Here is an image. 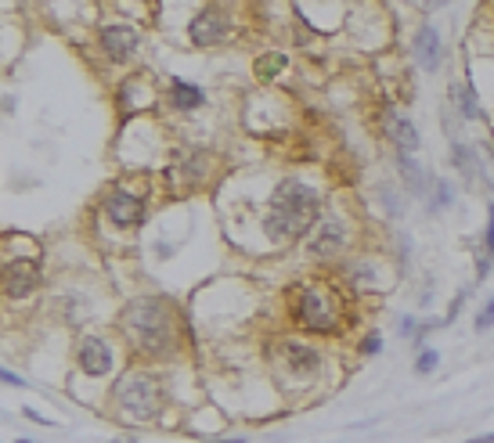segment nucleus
Returning a JSON list of instances; mask_svg holds the SVG:
<instances>
[{
  "instance_id": "22",
  "label": "nucleus",
  "mask_w": 494,
  "mask_h": 443,
  "mask_svg": "<svg viewBox=\"0 0 494 443\" xmlns=\"http://www.w3.org/2000/svg\"><path fill=\"white\" fill-rule=\"evenodd\" d=\"M379 343H382V339H379V331H372V336H364V343H361V353H364V357L379 353Z\"/></svg>"
},
{
  "instance_id": "18",
  "label": "nucleus",
  "mask_w": 494,
  "mask_h": 443,
  "mask_svg": "<svg viewBox=\"0 0 494 443\" xmlns=\"http://www.w3.org/2000/svg\"><path fill=\"white\" fill-rule=\"evenodd\" d=\"M451 94H455V101H458V108H462L466 119H480V105H476L473 87H451Z\"/></svg>"
},
{
  "instance_id": "14",
  "label": "nucleus",
  "mask_w": 494,
  "mask_h": 443,
  "mask_svg": "<svg viewBox=\"0 0 494 443\" xmlns=\"http://www.w3.org/2000/svg\"><path fill=\"white\" fill-rule=\"evenodd\" d=\"M174 105L177 108H202L206 105V94L195 87V83H184V80H174Z\"/></svg>"
},
{
  "instance_id": "4",
  "label": "nucleus",
  "mask_w": 494,
  "mask_h": 443,
  "mask_svg": "<svg viewBox=\"0 0 494 443\" xmlns=\"http://www.w3.org/2000/svg\"><path fill=\"white\" fill-rule=\"evenodd\" d=\"M296 321L307 331H336V306L321 289H303L296 299Z\"/></svg>"
},
{
  "instance_id": "26",
  "label": "nucleus",
  "mask_w": 494,
  "mask_h": 443,
  "mask_svg": "<svg viewBox=\"0 0 494 443\" xmlns=\"http://www.w3.org/2000/svg\"><path fill=\"white\" fill-rule=\"evenodd\" d=\"M213 443H242V439H213Z\"/></svg>"
},
{
  "instance_id": "5",
  "label": "nucleus",
  "mask_w": 494,
  "mask_h": 443,
  "mask_svg": "<svg viewBox=\"0 0 494 443\" xmlns=\"http://www.w3.org/2000/svg\"><path fill=\"white\" fill-rule=\"evenodd\" d=\"M36 282H40V267H36V260L15 256V260L4 263V292H8L11 299H26V296L36 289Z\"/></svg>"
},
{
  "instance_id": "25",
  "label": "nucleus",
  "mask_w": 494,
  "mask_h": 443,
  "mask_svg": "<svg viewBox=\"0 0 494 443\" xmlns=\"http://www.w3.org/2000/svg\"><path fill=\"white\" fill-rule=\"evenodd\" d=\"M473 443H494V432H483V436H476Z\"/></svg>"
},
{
  "instance_id": "12",
  "label": "nucleus",
  "mask_w": 494,
  "mask_h": 443,
  "mask_svg": "<svg viewBox=\"0 0 494 443\" xmlns=\"http://www.w3.org/2000/svg\"><path fill=\"white\" fill-rule=\"evenodd\" d=\"M382 130H387V137L408 155L419 148V130L411 127V119H404L397 108H382Z\"/></svg>"
},
{
  "instance_id": "8",
  "label": "nucleus",
  "mask_w": 494,
  "mask_h": 443,
  "mask_svg": "<svg viewBox=\"0 0 494 443\" xmlns=\"http://www.w3.org/2000/svg\"><path fill=\"white\" fill-rule=\"evenodd\" d=\"M98 40H101V50H105L112 62H130L134 50H137V29H134V26H123V22L105 26Z\"/></svg>"
},
{
  "instance_id": "10",
  "label": "nucleus",
  "mask_w": 494,
  "mask_h": 443,
  "mask_svg": "<svg viewBox=\"0 0 494 443\" xmlns=\"http://www.w3.org/2000/svg\"><path fill=\"white\" fill-rule=\"evenodd\" d=\"M112 350H108V343L105 339H98V336H87L83 343H80V368L90 375V378H101V375H108L112 371Z\"/></svg>"
},
{
  "instance_id": "1",
  "label": "nucleus",
  "mask_w": 494,
  "mask_h": 443,
  "mask_svg": "<svg viewBox=\"0 0 494 443\" xmlns=\"http://www.w3.org/2000/svg\"><path fill=\"white\" fill-rule=\"evenodd\" d=\"M321 213V195L314 188H307L303 181H282L270 195L267 216H263V231L274 242H293L303 238Z\"/></svg>"
},
{
  "instance_id": "16",
  "label": "nucleus",
  "mask_w": 494,
  "mask_h": 443,
  "mask_svg": "<svg viewBox=\"0 0 494 443\" xmlns=\"http://www.w3.org/2000/svg\"><path fill=\"white\" fill-rule=\"evenodd\" d=\"M455 166L462 170V177L466 181H476V177H483V166H480V159L466 148V144H455Z\"/></svg>"
},
{
  "instance_id": "27",
  "label": "nucleus",
  "mask_w": 494,
  "mask_h": 443,
  "mask_svg": "<svg viewBox=\"0 0 494 443\" xmlns=\"http://www.w3.org/2000/svg\"><path fill=\"white\" fill-rule=\"evenodd\" d=\"M19 443H29V439H19Z\"/></svg>"
},
{
  "instance_id": "23",
  "label": "nucleus",
  "mask_w": 494,
  "mask_h": 443,
  "mask_svg": "<svg viewBox=\"0 0 494 443\" xmlns=\"http://www.w3.org/2000/svg\"><path fill=\"white\" fill-rule=\"evenodd\" d=\"M494 252V206L487 209V256Z\"/></svg>"
},
{
  "instance_id": "9",
  "label": "nucleus",
  "mask_w": 494,
  "mask_h": 443,
  "mask_svg": "<svg viewBox=\"0 0 494 443\" xmlns=\"http://www.w3.org/2000/svg\"><path fill=\"white\" fill-rule=\"evenodd\" d=\"M343 245H347V228L340 224L336 216H325V220H321V228H317V235L310 238L307 249H310L314 260H332Z\"/></svg>"
},
{
  "instance_id": "20",
  "label": "nucleus",
  "mask_w": 494,
  "mask_h": 443,
  "mask_svg": "<svg viewBox=\"0 0 494 443\" xmlns=\"http://www.w3.org/2000/svg\"><path fill=\"white\" fill-rule=\"evenodd\" d=\"M436 364H441V350H422L419 361H415V371H419V375H429Z\"/></svg>"
},
{
  "instance_id": "21",
  "label": "nucleus",
  "mask_w": 494,
  "mask_h": 443,
  "mask_svg": "<svg viewBox=\"0 0 494 443\" xmlns=\"http://www.w3.org/2000/svg\"><path fill=\"white\" fill-rule=\"evenodd\" d=\"M490 324H494V296H490V299L483 303V310L476 314V331H487Z\"/></svg>"
},
{
  "instance_id": "17",
  "label": "nucleus",
  "mask_w": 494,
  "mask_h": 443,
  "mask_svg": "<svg viewBox=\"0 0 494 443\" xmlns=\"http://www.w3.org/2000/svg\"><path fill=\"white\" fill-rule=\"evenodd\" d=\"M285 65H289V58H285V54H263V58L256 62V76L267 83V80H274V76H278Z\"/></svg>"
},
{
  "instance_id": "6",
  "label": "nucleus",
  "mask_w": 494,
  "mask_h": 443,
  "mask_svg": "<svg viewBox=\"0 0 494 443\" xmlns=\"http://www.w3.org/2000/svg\"><path fill=\"white\" fill-rule=\"evenodd\" d=\"M188 33H191V40L199 43V47H209V43H221L224 36H228V15H224V8H202L195 18H191V26H188Z\"/></svg>"
},
{
  "instance_id": "19",
  "label": "nucleus",
  "mask_w": 494,
  "mask_h": 443,
  "mask_svg": "<svg viewBox=\"0 0 494 443\" xmlns=\"http://www.w3.org/2000/svg\"><path fill=\"white\" fill-rule=\"evenodd\" d=\"M448 202H451V184L436 177V181H433V209H444Z\"/></svg>"
},
{
  "instance_id": "24",
  "label": "nucleus",
  "mask_w": 494,
  "mask_h": 443,
  "mask_svg": "<svg viewBox=\"0 0 494 443\" xmlns=\"http://www.w3.org/2000/svg\"><path fill=\"white\" fill-rule=\"evenodd\" d=\"M0 378H4L8 385H22V378H19L15 371H8V368H4V371H0Z\"/></svg>"
},
{
  "instance_id": "15",
  "label": "nucleus",
  "mask_w": 494,
  "mask_h": 443,
  "mask_svg": "<svg viewBox=\"0 0 494 443\" xmlns=\"http://www.w3.org/2000/svg\"><path fill=\"white\" fill-rule=\"evenodd\" d=\"M397 166H401V174H404V181H408V188H411L415 195H426V188H433V181H426V174H422V166H415L404 151H401Z\"/></svg>"
},
{
  "instance_id": "2",
  "label": "nucleus",
  "mask_w": 494,
  "mask_h": 443,
  "mask_svg": "<svg viewBox=\"0 0 494 443\" xmlns=\"http://www.w3.org/2000/svg\"><path fill=\"white\" fill-rule=\"evenodd\" d=\"M123 336L130 339V346L137 353H170L174 346V321H170V306L159 296H141L134 303H127L123 310Z\"/></svg>"
},
{
  "instance_id": "7",
  "label": "nucleus",
  "mask_w": 494,
  "mask_h": 443,
  "mask_svg": "<svg viewBox=\"0 0 494 443\" xmlns=\"http://www.w3.org/2000/svg\"><path fill=\"white\" fill-rule=\"evenodd\" d=\"M101 209H105V216L112 220L116 228H134V224H141V216H144V202L137 195L123 191V188H116L112 195H108Z\"/></svg>"
},
{
  "instance_id": "13",
  "label": "nucleus",
  "mask_w": 494,
  "mask_h": 443,
  "mask_svg": "<svg viewBox=\"0 0 494 443\" xmlns=\"http://www.w3.org/2000/svg\"><path fill=\"white\" fill-rule=\"evenodd\" d=\"M415 54H419V62H422V69L426 73H433L436 65H441V54H444V47H441V33H436L433 26H422L419 33H415Z\"/></svg>"
},
{
  "instance_id": "11",
  "label": "nucleus",
  "mask_w": 494,
  "mask_h": 443,
  "mask_svg": "<svg viewBox=\"0 0 494 443\" xmlns=\"http://www.w3.org/2000/svg\"><path fill=\"white\" fill-rule=\"evenodd\" d=\"M282 357H285V364H289V371H293L296 378H310V375L321 371V353H317L314 346H307V343L289 339V343L282 346Z\"/></svg>"
},
{
  "instance_id": "3",
  "label": "nucleus",
  "mask_w": 494,
  "mask_h": 443,
  "mask_svg": "<svg viewBox=\"0 0 494 443\" xmlns=\"http://www.w3.org/2000/svg\"><path fill=\"white\" fill-rule=\"evenodd\" d=\"M116 400H120V407H123L130 418L148 422V418H155L159 407H162V385H159V378L148 375V371H130V375H123V378L116 382Z\"/></svg>"
}]
</instances>
